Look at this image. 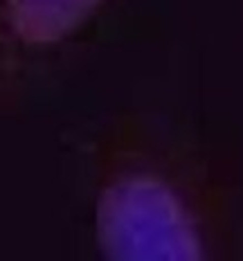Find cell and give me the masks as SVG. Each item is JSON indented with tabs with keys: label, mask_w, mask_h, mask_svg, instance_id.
Here are the masks:
<instances>
[{
	"label": "cell",
	"mask_w": 243,
	"mask_h": 261,
	"mask_svg": "<svg viewBox=\"0 0 243 261\" xmlns=\"http://www.w3.org/2000/svg\"><path fill=\"white\" fill-rule=\"evenodd\" d=\"M95 0H12L16 23L32 39H50L70 27Z\"/></svg>",
	"instance_id": "1"
}]
</instances>
